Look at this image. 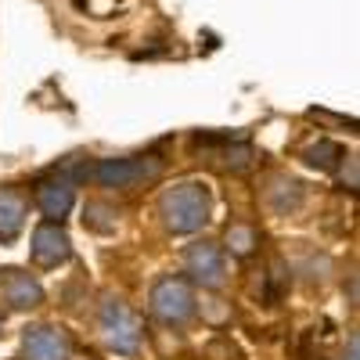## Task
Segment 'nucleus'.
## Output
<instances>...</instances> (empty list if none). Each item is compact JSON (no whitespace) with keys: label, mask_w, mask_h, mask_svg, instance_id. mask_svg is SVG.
Listing matches in <instances>:
<instances>
[{"label":"nucleus","mask_w":360,"mask_h":360,"mask_svg":"<svg viewBox=\"0 0 360 360\" xmlns=\"http://www.w3.org/2000/svg\"><path fill=\"white\" fill-rule=\"evenodd\" d=\"M72 256V242H69V234L58 227V224H44L37 227L33 234V259L40 266H58V263H65Z\"/></svg>","instance_id":"8"},{"label":"nucleus","mask_w":360,"mask_h":360,"mask_svg":"<svg viewBox=\"0 0 360 360\" xmlns=\"http://www.w3.org/2000/svg\"><path fill=\"white\" fill-rule=\"evenodd\" d=\"M0 288H4V299L15 307V310H33L44 303V285L37 278H29L25 270L18 266H8V270H0Z\"/></svg>","instance_id":"7"},{"label":"nucleus","mask_w":360,"mask_h":360,"mask_svg":"<svg viewBox=\"0 0 360 360\" xmlns=\"http://www.w3.org/2000/svg\"><path fill=\"white\" fill-rule=\"evenodd\" d=\"M303 159H307L314 169H328V173H332V169L339 166V159H346V152H342V144H335V141H317V144L307 148Z\"/></svg>","instance_id":"11"},{"label":"nucleus","mask_w":360,"mask_h":360,"mask_svg":"<svg viewBox=\"0 0 360 360\" xmlns=\"http://www.w3.org/2000/svg\"><path fill=\"white\" fill-rule=\"evenodd\" d=\"M22 356L25 360H69L72 356V342L65 332H58V328H29L25 339H22Z\"/></svg>","instance_id":"6"},{"label":"nucleus","mask_w":360,"mask_h":360,"mask_svg":"<svg viewBox=\"0 0 360 360\" xmlns=\"http://www.w3.org/2000/svg\"><path fill=\"white\" fill-rule=\"evenodd\" d=\"M342 360H360V339H356V335H349V342H346V353H342Z\"/></svg>","instance_id":"14"},{"label":"nucleus","mask_w":360,"mask_h":360,"mask_svg":"<svg viewBox=\"0 0 360 360\" xmlns=\"http://www.w3.org/2000/svg\"><path fill=\"white\" fill-rule=\"evenodd\" d=\"M152 310L162 324H188L195 317V292L184 278H162L152 288Z\"/></svg>","instance_id":"4"},{"label":"nucleus","mask_w":360,"mask_h":360,"mask_svg":"<svg viewBox=\"0 0 360 360\" xmlns=\"http://www.w3.org/2000/svg\"><path fill=\"white\" fill-rule=\"evenodd\" d=\"M209 209H213V198L202 184L195 180H184L169 191H162L159 198V217L173 234H195L209 224Z\"/></svg>","instance_id":"1"},{"label":"nucleus","mask_w":360,"mask_h":360,"mask_svg":"<svg viewBox=\"0 0 360 360\" xmlns=\"http://www.w3.org/2000/svg\"><path fill=\"white\" fill-rule=\"evenodd\" d=\"M184 270L188 278L202 288H220L224 278H227V266H224V252L213 245V242H195L188 252H184Z\"/></svg>","instance_id":"5"},{"label":"nucleus","mask_w":360,"mask_h":360,"mask_svg":"<svg viewBox=\"0 0 360 360\" xmlns=\"http://www.w3.org/2000/svg\"><path fill=\"white\" fill-rule=\"evenodd\" d=\"M101 335H105V346L119 356H134L141 349V321L130 314L127 303L119 299H105L101 303Z\"/></svg>","instance_id":"2"},{"label":"nucleus","mask_w":360,"mask_h":360,"mask_svg":"<svg viewBox=\"0 0 360 360\" xmlns=\"http://www.w3.org/2000/svg\"><path fill=\"white\" fill-rule=\"evenodd\" d=\"M76 184H69L65 176H51V180H44V184L37 188V202H40V209H44V217H51V220H58V217H65L69 209H72V198H76V191H72Z\"/></svg>","instance_id":"9"},{"label":"nucleus","mask_w":360,"mask_h":360,"mask_svg":"<svg viewBox=\"0 0 360 360\" xmlns=\"http://www.w3.org/2000/svg\"><path fill=\"white\" fill-rule=\"evenodd\" d=\"M227 249H231L234 256H249V252L256 249V231L245 227V224L227 227Z\"/></svg>","instance_id":"12"},{"label":"nucleus","mask_w":360,"mask_h":360,"mask_svg":"<svg viewBox=\"0 0 360 360\" xmlns=\"http://www.w3.org/2000/svg\"><path fill=\"white\" fill-rule=\"evenodd\" d=\"M162 173V159L159 155H134V159H101L94 176L101 188H137L144 180H155Z\"/></svg>","instance_id":"3"},{"label":"nucleus","mask_w":360,"mask_h":360,"mask_svg":"<svg viewBox=\"0 0 360 360\" xmlns=\"http://www.w3.org/2000/svg\"><path fill=\"white\" fill-rule=\"evenodd\" d=\"M105 217H112V209H105V205H86L83 209V220H86L90 231H115V220H105Z\"/></svg>","instance_id":"13"},{"label":"nucleus","mask_w":360,"mask_h":360,"mask_svg":"<svg viewBox=\"0 0 360 360\" xmlns=\"http://www.w3.org/2000/svg\"><path fill=\"white\" fill-rule=\"evenodd\" d=\"M25 224V205L18 195L0 191V242H11V238L22 231Z\"/></svg>","instance_id":"10"}]
</instances>
